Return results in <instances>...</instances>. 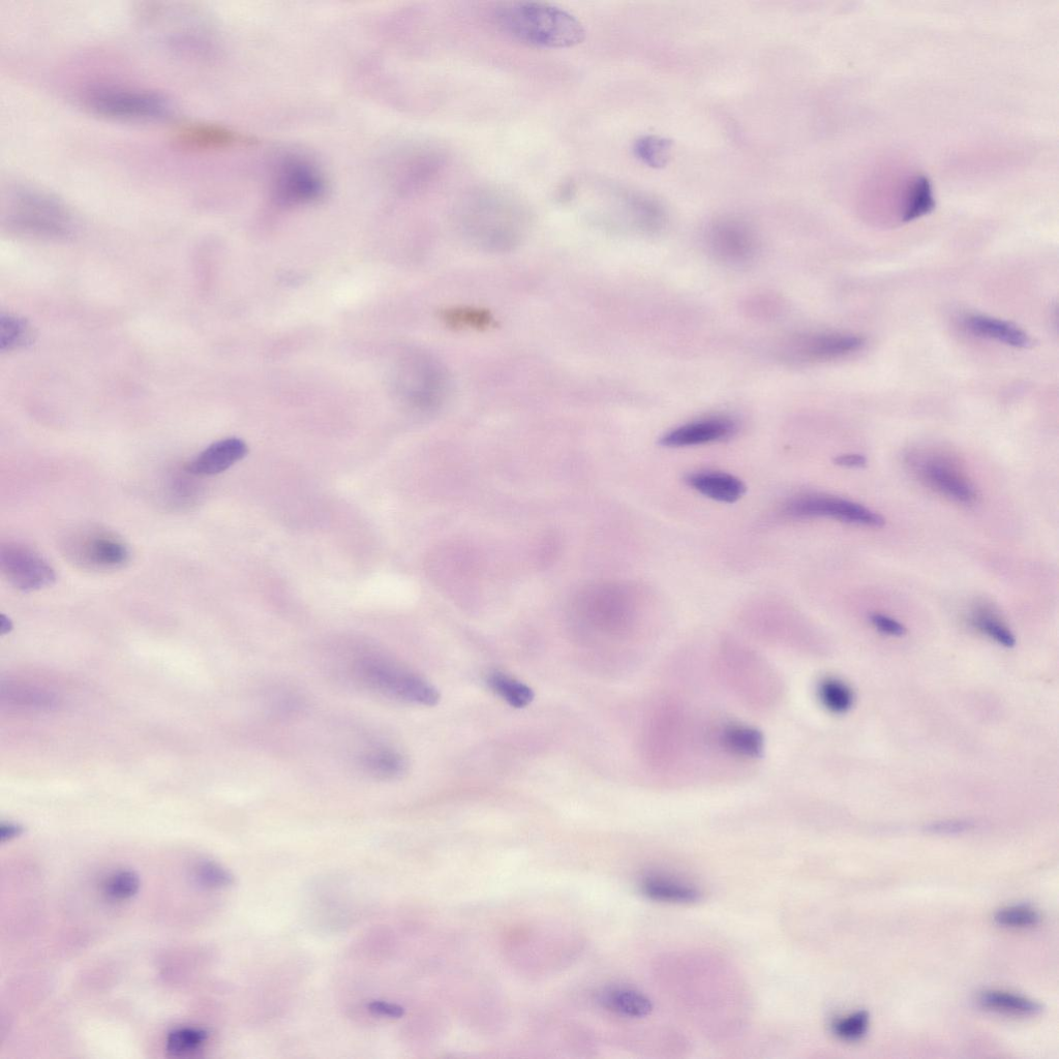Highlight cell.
<instances>
[{"label":"cell","instance_id":"obj_19","mask_svg":"<svg viewBox=\"0 0 1059 1059\" xmlns=\"http://www.w3.org/2000/svg\"><path fill=\"white\" fill-rule=\"evenodd\" d=\"M716 738L719 747L736 758L755 759L764 750L763 735L746 724H725Z\"/></svg>","mask_w":1059,"mask_h":1059},{"label":"cell","instance_id":"obj_40","mask_svg":"<svg viewBox=\"0 0 1059 1059\" xmlns=\"http://www.w3.org/2000/svg\"><path fill=\"white\" fill-rule=\"evenodd\" d=\"M835 465L846 468H862L867 465V459L862 455H842L834 460Z\"/></svg>","mask_w":1059,"mask_h":1059},{"label":"cell","instance_id":"obj_32","mask_svg":"<svg viewBox=\"0 0 1059 1059\" xmlns=\"http://www.w3.org/2000/svg\"><path fill=\"white\" fill-rule=\"evenodd\" d=\"M140 889L139 876L130 870L119 871L108 877L104 884L105 894L113 900L123 901L135 896Z\"/></svg>","mask_w":1059,"mask_h":1059},{"label":"cell","instance_id":"obj_41","mask_svg":"<svg viewBox=\"0 0 1059 1059\" xmlns=\"http://www.w3.org/2000/svg\"><path fill=\"white\" fill-rule=\"evenodd\" d=\"M22 833L23 829L19 825L11 823L3 824L2 827H0V840H2V842H7L20 836Z\"/></svg>","mask_w":1059,"mask_h":1059},{"label":"cell","instance_id":"obj_30","mask_svg":"<svg viewBox=\"0 0 1059 1059\" xmlns=\"http://www.w3.org/2000/svg\"><path fill=\"white\" fill-rule=\"evenodd\" d=\"M32 330L22 319L3 316L0 320V347L3 351L14 350L32 342Z\"/></svg>","mask_w":1059,"mask_h":1059},{"label":"cell","instance_id":"obj_33","mask_svg":"<svg viewBox=\"0 0 1059 1059\" xmlns=\"http://www.w3.org/2000/svg\"><path fill=\"white\" fill-rule=\"evenodd\" d=\"M869 1022V1014L866 1011H859L836 1020L832 1025V1031L842 1041L855 1042L866 1035Z\"/></svg>","mask_w":1059,"mask_h":1059},{"label":"cell","instance_id":"obj_5","mask_svg":"<svg viewBox=\"0 0 1059 1059\" xmlns=\"http://www.w3.org/2000/svg\"><path fill=\"white\" fill-rule=\"evenodd\" d=\"M96 113L117 119L156 120L170 112L167 101L155 93L127 88H99L86 98Z\"/></svg>","mask_w":1059,"mask_h":1059},{"label":"cell","instance_id":"obj_16","mask_svg":"<svg viewBox=\"0 0 1059 1059\" xmlns=\"http://www.w3.org/2000/svg\"><path fill=\"white\" fill-rule=\"evenodd\" d=\"M247 444L238 438H228L209 445L190 461L186 471L194 476L208 477L221 474L247 456Z\"/></svg>","mask_w":1059,"mask_h":1059},{"label":"cell","instance_id":"obj_13","mask_svg":"<svg viewBox=\"0 0 1059 1059\" xmlns=\"http://www.w3.org/2000/svg\"><path fill=\"white\" fill-rule=\"evenodd\" d=\"M738 432V423L725 416H717L687 423L660 439V444L669 448L704 445L732 438Z\"/></svg>","mask_w":1059,"mask_h":1059},{"label":"cell","instance_id":"obj_31","mask_svg":"<svg viewBox=\"0 0 1059 1059\" xmlns=\"http://www.w3.org/2000/svg\"><path fill=\"white\" fill-rule=\"evenodd\" d=\"M994 921L1006 928H1031L1041 922V915L1031 906L1015 905L998 911Z\"/></svg>","mask_w":1059,"mask_h":1059},{"label":"cell","instance_id":"obj_9","mask_svg":"<svg viewBox=\"0 0 1059 1059\" xmlns=\"http://www.w3.org/2000/svg\"><path fill=\"white\" fill-rule=\"evenodd\" d=\"M784 511L788 516L798 519L830 518L873 528H882L886 524L881 514L859 503L826 495L795 498L786 504Z\"/></svg>","mask_w":1059,"mask_h":1059},{"label":"cell","instance_id":"obj_4","mask_svg":"<svg viewBox=\"0 0 1059 1059\" xmlns=\"http://www.w3.org/2000/svg\"><path fill=\"white\" fill-rule=\"evenodd\" d=\"M719 667L723 680L747 703L766 707L776 701L779 682L767 662L749 654L723 658Z\"/></svg>","mask_w":1059,"mask_h":1059},{"label":"cell","instance_id":"obj_8","mask_svg":"<svg viewBox=\"0 0 1059 1059\" xmlns=\"http://www.w3.org/2000/svg\"><path fill=\"white\" fill-rule=\"evenodd\" d=\"M911 467L927 487L958 503L973 504L978 493L956 463L940 453L912 456Z\"/></svg>","mask_w":1059,"mask_h":1059},{"label":"cell","instance_id":"obj_39","mask_svg":"<svg viewBox=\"0 0 1059 1059\" xmlns=\"http://www.w3.org/2000/svg\"><path fill=\"white\" fill-rule=\"evenodd\" d=\"M369 1009L372 1013L388 1018H402L405 1015V1009L396 1004H390L386 1002H373L370 1004Z\"/></svg>","mask_w":1059,"mask_h":1059},{"label":"cell","instance_id":"obj_15","mask_svg":"<svg viewBox=\"0 0 1059 1059\" xmlns=\"http://www.w3.org/2000/svg\"><path fill=\"white\" fill-rule=\"evenodd\" d=\"M176 142L185 148L195 150H225L256 143L251 136L211 124H189L175 132Z\"/></svg>","mask_w":1059,"mask_h":1059},{"label":"cell","instance_id":"obj_29","mask_svg":"<svg viewBox=\"0 0 1059 1059\" xmlns=\"http://www.w3.org/2000/svg\"><path fill=\"white\" fill-rule=\"evenodd\" d=\"M2 694L9 703L23 707H52L55 701L48 692L26 685L3 686Z\"/></svg>","mask_w":1059,"mask_h":1059},{"label":"cell","instance_id":"obj_25","mask_svg":"<svg viewBox=\"0 0 1059 1059\" xmlns=\"http://www.w3.org/2000/svg\"><path fill=\"white\" fill-rule=\"evenodd\" d=\"M903 222H912L931 213L935 206L930 181L916 176L906 189Z\"/></svg>","mask_w":1059,"mask_h":1059},{"label":"cell","instance_id":"obj_22","mask_svg":"<svg viewBox=\"0 0 1059 1059\" xmlns=\"http://www.w3.org/2000/svg\"><path fill=\"white\" fill-rule=\"evenodd\" d=\"M604 1008L629 1018H645L653 1011V1004L640 991L617 987L604 991L600 996Z\"/></svg>","mask_w":1059,"mask_h":1059},{"label":"cell","instance_id":"obj_23","mask_svg":"<svg viewBox=\"0 0 1059 1059\" xmlns=\"http://www.w3.org/2000/svg\"><path fill=\"white\" fill-rule=\"evenodd\" d=\"M979 1005L989 1011L1016 1016H1036L1043 1011V1007L1030 998L996 990L981 993Z\"/></svg>","mask_w":1059,"mask_h":1059},{"label":"cell","instance_id":"obj_26","mask_svg":"<svg viewBox=\"0 0 1059 1059\" xmlns=\"http://www.w3.org/2000/svg\"><path fill=\"white\" fill-rule=\"evenodd\" d=\"M819 698L826 709L836 714L851 710L854 704L851 688L834 678L825 679L820 683Z\"/></svg>","mask_w":1059,"mask_h":1059},{"label":"cell","instance_id":"obj_28","mask_svg":"<svg viewBox=\"0 0 1059 1059\" xmlns=\"http://www.w3.org/2000/svg\"><path fill=\"white\" fill-rule=\"evenodd\" d=\"M973 624L990 639L1006 648H1013L1016 644L1014 634L989 608H979L974 613Z\"/></svg>","mask_w":1059,"mask_h":1059},{"label":"cell","instance_id":"obj_1","mask_svg":"<svg viewBox=\"0 0 1059 1059\" xmlns=\"http://www.w3.org/2000/svg\"><path fill=\"white\" fill-rule=\"evenodd\" d=\"M496 19L506 35L529 46L565 49L576 47L586 39L583 23L551 4L507 3L497 10Z\"/></svg>","mask_w":1059,"mask_h":1059},{"label":"cell","instance_id":"obj_34","mask_svg":"<svg viewBox=\"0 0 1059 1059\" xmlns=\"http://www.w3.org/2000/svg\"><path fill=\"white\" fill-rule=\"evenodd\" d=\"M196 882L207 889H222L234 883L233 875L214 862H202L194 871Z\"/></svg>","mask_w":1059,"mask_h":1059},{"label":"cell","instance_id":"obj_10","mask_svg":"<svg viewBox=\"0 0 1059 1059\" xmlns=\"http://www.w3.org/2000/svg\"><path fill=\"white\" fill-rule=\"evenodd\" d=\"M9 195L11 218L21 226L59 231L67 223L64 207L46 193L32 188L17 187Z\"/></svg>","mask_w":1059,"mask_h":1059},{"label":"cell","instance_id":"obj_36","mask_svg":"<svg viewBox=\"0 0 1059 1059\" xmlns=\"http://www.w3.org/2000/svg\"><path fill=\"white\" fill-rule=\"evenodd\" d=\"M635 154L644 162L654 165L662 159V145L660 141L652 138H644L635 145Z\"/></svg>","mask_w":1059,"mask_h":1059},{"label":"cell","instance_id":"obj_6","mask_svg":"<svg viewBox=\"0 0 1059 1059\" xmlns=\"http://www.w3.org/2000/svg\"><path fill=\"white\" fill-rule=\"evenodd\" d=\"M0 569L12 587L32 593L53 586L55 569L37 550L21 542H7L0 549Z\"/></svg>","mask_w":1059,"mask_h":1059},{"label":"cell","instance_id":"obj_11","mask_svg":"<svg viewBox=\"0 0 1059 1059\" xmlns=\"http://www.w3.org/2000/svg\"><path fill=\"white\" fill-rule=\"evenodd\" d=\"M325 192L321 174L312 165L299 160L283 165L277 176L275 196L282 205L292 206L311 203Z\"/></svg>","mask_w":1059,"mask_h":1059},{"label":"cell","instance_id":"obj_14","mask_svg":"<svg viewBox=\"0 0 1059 1059\" xmlns=\"http://www.w3.org/2000/svg\"><path fill=\"white\" fill-rule=\"evenodd\" d=\"M864 345L863 338L852 335L801 336L791 342L788 353L801 361H824L854 353Z\"/></svg>","mask_w":1059,"mask_h":1059},{"label":"cell","instance_id":"obj_21","mask_svg":"<svg viewBox=\"0 0 1059 1059\" xmlns=\"http://www.w3.org/2000/svg\"><path fill=\"white\" fill-rule=\"evenodd\" d=\"M641 887L648 898L658 902L692 904L702 899V893L697 887L660 874L645 877Z\"/></svg>","mask_w":1059,"mask_h":1059},{"label":"cell","instance_id":"obj_20","mask_svg":"<svg viewBox=\"0 0 1059 1059\" xmlns=\"http://www.w3.org/2000/svg\"><path fill=\"white\" fill-rule=\"evenodd\" d=\"M965 326L975 336L995 340L1016 348H1030L1033 341L1016 325L987 316L972 315L965 319Z\"/></svg>","mask_w":1059,"mask_h":1059},{"label":"cell","instance_id":"obj_24","mask_svg":"<svg viewBox=\"0 0 1059 1059\" xmlns=\"http://www.w3.org/2000/svg\"><path fill=\"white\" fill-rule=\"evenodd\" d=\"M487 683L498 697L513 708H525L534 700V691L528 685L505 673H491Z\"/></svg>","mask_w":1059,"mask_h":1059},{"label":"cell","instance_id":"obj_3","mask_svg":"<svg viewBox=\"0 0 1059 1059\" xmlns=\"http://www.w3.org/2000/svg\"><path fill=\"white\" fill-rule=\"evenodd\" d=\"M64 556L80 569L109 572L125 568L132 558L128 543L116 533L84 526L66 534L60 542Z\"/></svg>","mask_w":1059,"mask_h":1059},{"label":"cell","instance_id":"obj_27","mask_svg":"<svg viewBox=\"0 0 1059 1059\" xmlns=\"http://www.w3.org/2000/svg\"><path fill=\"white\" fill-rule=\"evenodd\" d=\"M207 1039L208 1033L201 1028H178L169 1034L166 1048L173 1056H189L201 1050Z\"/></svg>","mask_w":1059,"mask_h":1059},{"label":"cell","instance_id":"obj_35","mask_svg":"<svg viewBox=\"0 0 1059 1059\" xmlns=\"http://www.w3.org/2000/svg\"><path fill=\"white\" fill-rule=\"evenodd\" d=\"M444 320L452 326H469L482 328L491 325L492 318L487 312L480 310L457 309L447 311Z\"/></svg>","mask_w":1059,"mask_h":1059},{"label":"cell","instance_id":"obj_2","mask_svg":"<svg viewBox=\"0 0 1059 1059\" xmlns=\"http://www.w3.org/2000/svg\"><path fill=\"white\" fill-rule=\"evenodd\" d=\"M353 674L363 686L390 700L426 707L440 701L433 684L389 658L360 657L353 663Z\"/></svg>","mask_w":1059,"mask_h":1059},{"label":"cell","instance_id":"obj_42","mask_svg":"<svg viewBox=\"0 0 1059 1059\" xmlns=\"http://www.w3.org/2000/svg\"><path fill=\"white\" fill-rule=\"evenodd\" d=\"M0 621H2L0 622V631H2L3 635L10 633L13 630V622L9 617L2 615Z\"/></svg>","mask_w":1059,"mask_h":1059},{"label":"cell","instance_id":"obj_38","mask_svg":"<svg viewBox=\"0 0 1059 1059\" xmlns=\"http://www.w3.org/2000/svg\"><path fill=\"white\" fill-rule=\"evenodd\" d=\"M973 828L971 823L966 822H942L934 823L928 826L927 830L931 833L936 834H958L966 831H970Z\"/></svg>","mask_w":1059,"mask_h":1059},{"label":"cell","instance_id":"obj_12","mask_svg":"<svg viewBox=\"0 0 1059 1059\" xmlns=\"http://www.w3.org/2000/svg\"><path fill=\"white\" fill-rule=\"evenodd\" d=\"M626 591L613 584H595L582 590L576 599L577 609L600 622H620L630 610Z\"/></svg>","mask_w":1059,"mask_h":1059},{"label":"cell","instance_id":"obj_37","mask_svg":"<svg viewBox=\"0 0 1059 1059\" xmlns=\"http://www.w3.org/2000/svg\"><path fill=\"white\" fill-rule=\"evenodd\" d=\"M870 621L877 630L891 635V637H902L906 633V628L890 617L873 614L870 617Z\"/></svg>","mask_w":1059,"mask_h":1059},{"label":"cell","instance_id":"obj_18","mask_svg":"<svg viewBox=\"0 0 1059 1059\" xmlns=\"http://www.w3.org/2000/svg\"><path fill=\"white\" fill-rule=\"evenodd\" d=\"M359 766L363 772L376 779L396 780L408 772L409 762L400 750L381 745L362 752Z\"/></svg>","mask_w":1059,"mask_h":1059},{"label":"cell","instance_id":"obj_17","mask_svg":"<svg viewBox=\"0 0 1059 1059\" xmlns=\"http://www.w3.org/2000/svg\"><path fill=\"white\" fill-rule=\"evenodd\" d=\"M688 486L712 500L735 503L740 500L746 487L741 479L728 473L697 472L687 475Z\"/></svg>","mask_w":1059,"mask_h":1059},{"label":"cell","instance_id":"obj_7","mask_svg":"<svg viewBox=\"0 0 1059 1059\" xmlns=\"http://www.w3.org/2000/svg\"><path fill=\"white\" fill-rule=\"evenodd\" d=\"M706 245L716 260L726 265L744 266L759 252L755 231L743 220L723 217L713 221L705 233Z\"/></svg>","mask_w":1059,"mask_h":1059}]
</instances>
